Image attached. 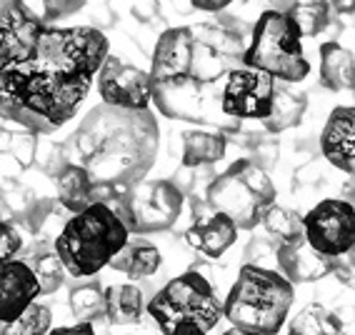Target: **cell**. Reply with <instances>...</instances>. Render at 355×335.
Returning a JSON list of instances; mask_svg holds the SVG:
<instances>
[{
    "mask_svg": "<svg viewBox=\"0 0 355 335\" xmlns=\"http://www.w3.org/2000/svg\"><path fill=\"white\" fill-rule=\"evenodd\" d=\"M110 43L96 26L45 23L26 0L0 13V118L51 135L80 110Z\"/></svg>",
    "mask_w": 355,
    "mask_h": 335,
    "instance_id": "6da1fadb",
    "label": "cell"
},
{
    "mask_svg": "<svg viewBox=\"0 0 355 335\" xmlns=\"http://www.w3.org/2000/svg\"><path fill=\"white\" fill-rule=\"evenodd\" d=\"M160 128L153 110L93 108L65 143L70 163L80 165L101 188L125 193L146 180L158 158Z\"/></svg>",
    "mask_w": 355,
    "mask_h": 335,
    "instance_id": "7a4b0ae2",
    "label": "cell"
},
{
    "mask_svg": "<svg viewBox=\"0 0 355 335\" xmlns=\"http://www.w3.org/2000/svg\"><path fill=\"white\" fill-rule=\"evenodd\" d=\"M295 288L278 270L243 263L223 298V318L233 328L278 335L291 316Z\"/></svg>",
    "mask_w": 355,
    "mask_h": 335,
    "instance_id": "3957f363",
    "label": "cell"
},
{
    "mask_svg": "<svg viewBox=\"0 0 355 335\" xmlns=\"http://www.w3.org/2000/svg\"><path fill=\"white\" fill-rule=\"evenodd\" d=\"M130 233L110 205L96 203L83 213L70 215L58 241L53 243L68 275L76 280L96 278L121 253Z\"/></svg>",
    "mask_w": 355,
    "mask_h": 335,
    "instance_id": "277c9868",
    "label": "cell"
},
{
    "mask_svg": "<svg viewBox=\"0 0 355 335\" xmlns=\"http://www.w3.org/2000/svg\"><path fill=\"white\" fill-rule=\"evenodd\" d=\"M243 65L291 85L305 80L311 76V63L303 53V35L295 20L278 10L260 15L250 31Z\"/></svg>",
    "mask_w": 355,
    "mask_h": 335,
    "instance_id": "5b68a950",
    "label": "cell"
},
{
    "mask_svg": "<svg viewBox=\"0 0 355 335\" xmlns=\"http://www.w3.org/2000/svg\"><path fill=\"white\" fill-rule=\"evenodd\" d=\"M146 313L163 335H171L183 323H196L210 333L223 318V298L200 273L185 270L148 298Z\"/></svg>",
    "mask_w": 355,
    "mask_h": 335,
    "instance_id": "8992f818",
    "label": "cell"
},
{
    "mask_svg": "<svg viewBox=\"0 0 355 335\" xmlns=\"http://www.w3.org/2000/svg\"><path fill=\"white\" fill-rule=\"evenodd\" d=\"M205 200L213 210L228 215L238 230H253L260 225L263 213L275 205L278 190L260 165L250 158H241L210 180Z\"/></svg>",
    "mask_w": 355,
    "mask_h": 335,
    "instance_id": "52a82bcc",
    "label": "cell"
},
{
    "mask_svg": "<svg viewBox=\"0 0 355 335\" xmlns=\"http://www.w3.org/2000/svg\"><path fill=\"white\" fill-rule=\"evenodd\" d=\"M223 88L208 85L191 76H175L153 80L150 103L158 108V113L171 121L198 123V126H213L220 133L230 130L238 121L223 115L220 110Z\"/></svg>",
    "mask_w": 355,
    "mask_h": 335,
    "instance_id": "ba28073f",
    "label": "cell"
},
{
    "mask_svg": "<svg viewBox=\"0 0 355 335\" xmlns=\"http://www.w3.org/2000/svg\"><path fill=\"white\" fill-rule=\"evenodd\" d=\"M185 196L173 180H140L110 205L128 233H165L183 213Z\"/></svg>",
    "mask_w": 355,
    "mask_h": 335,
    "instance_id": "9c48e42d",
    "label": "cell"
},
{
    "mask_svg": "<svg viewBox=\"0 0 355 335\" xmlns=\"http://www.w3.org/2000/svg\"><path fill=\"white\" fill-rule=\"evenodd\" d=\"M305 241L328 258H343L355 246V205L345 198H325L303 218Z\"/></svg>",
    "mask_w": 355,
    "mask_h": 335,
    "instance_id": "30bf717a",
    "label": "cell"
},
{
    "mask_svg": "<svg viewBox=\"0 0 355 335\" xmlns=\"http://www.w3.org/2000/svg\"><path fill=\"white\" fill-rule=\"evenodd\" d=\"M275 85L278 80L268 73L253 68H233L223 83L220 110L233 121H258L263 123L273 110Z\"/></svg>",
    "mask_w": 355,
    "mask_h": 335,
    "instance_id": "8fae6325",
    "label": "cell"
},
{
    "mask_svg": "<svg viewBox=\"0 0 355 335\" xmlns=\"http://www.w3.org/2000/svg\"><path fill=\"white\" fill-rule=\"evenodd\" d=\"M98 93L103 105L123 110H148L153 95L150 70L130 65L118 55H108L98 73Z\"/></svg>",
    "mask_w": 355,
    "mask_h": 335,
    "instance_id": "7c38bea8",
    "label": "cell"
},
{
    "mask_svg": "<svg viewBox=\"0 0 355 335\" xmlns=\"http://www.w3.org/2000/svg\"><path fill=\"white\" fill-rule=\"evenodd\" d=\"M185 200H191L193 208V223L183 233L185 243L205 258H223L238 241V225L228 215L210 208V203L203 198H185Z\"/></svg>",
    "mask_w": 355,
    "mask_h": 335,
    "instance_id": "4fadbf2b",
    "label": "cell"
},
{
    "mask_svg": "<svg viewBox=\"0 0 355 335\" xmlns=\"http://www.w3.org/2000/svg\"><path fill=\"white\" fill-rule=\"evenodd\" d=\"M338 268V258L318 253L311 243L305 241V235L295 241L278 243V253H275V270L288 278L293 285L318 283V280L333 275Z\"/></svg>",
    "mask_w": 355,
    "mask_h": 335,
    "instance_id": "5bb4252c",
    "label": "cell"
},
{
    "mask_svg": "<svg viewBox=\"0 0 355 335\" xmlns=\"http://www.w3.org/2000/svg\"><path fill=\"white\" fill-rule=\"evenodd\" d=\"M318 148L325 163L355 178V105H338L330 110Z\"/></svg>",
    "mask_w": 355,
    "mask_h": 335,
    "instance_id": "9a60e30c",
    "label": "cell"
},
{
    "mask_svg": "<svg viewBox=\"0 0 355 335\" xmlns=\"http://www.w3.org/2000/svg\"><path fill=\"white\" fill-rule=\"evenodd\" d=\"M38 280L26 260H10L0 266V323H13L38 300Z\"/></svg>",
    "mask_w": 355,
    "mask_h": 335,
    "instance_id": "2e32d148",
    "label": "cell"
},
{
    "mask_svg": "<svg viewBox=\"0 0 355 335\" xmlns=\"http://www.w3.org/2000/svg\"><path fill=\"white\" fill-rule=\"evenodd\" d=\"M38 135L26 128L0 126V183H13L35 165Z\"/></svg>",
    "mask_w": 355,
    "mask_h": 335,
    "instance_id": "e0dca14e",
    "label": "cell"
},
{
    "mask_svg": "<svg viewBox=\"0 0 355 335\" xmlns=\"http://www.w3.org/2000/svg\"><path fill=\"white\" fill-rule=\"evenodd\" d=\"M160 266H163V255L158 246L148 241L146 235H133L128 238L121 253L110 260L108 268L123 273L130 280H148L160 270Z\"/></svg>",
    "mask_w": 355,
    "mask_h": 335,
    "instance_id": "ac0fdd59",
    "label": "cell"
},
{
    "mask_svg": "<svg viewBox=\"0 0 355 335\" xmlns=\"http://www.w3.org/2000/svg\"><path fill=\"white\" fill-rule=\"evenodd\" d=\"M148 308L146 293L135 283H121L105 288V323L113 328H130L143 320Z\"/></svg>",
    "mask_w": 355,
    "mask_h": 335,
    "instance_id": "d6986e66",
    "label": "cell"
},
{
    "mask_svg": "<svg viewBox=\"0 0 355 335\" xmlns=\"http://www.w3.org/2000/svg\"><path fill=\"white\" fill-rule=\"evenodd\" d=\"M320 55V85L328 90H355V55L338 40H325L318 48Z\"/></svg>",
    "mask_w": 355,
    "mask_h": 335,
    "instance_id": "ffe728a7",
    "label": "cell"
},
{
    "mask_svg": "<svg viewBox=\"0 0 355 335\" xmlns=\"http://www.w3.org/2000/svg\"><path fill=\"white\" fill-rule=\"evenodd\" d=\"M228 151V138L220 130H185L180 133V165L210 168L220 163Z\"/></svg>",
    "mask_w": 355,
    "mask_h": 335,
    "instance_id": "44dd1931",
    "label": "cell"
},
{
    "mask_svg": "<svg viewBox=\"0 0 355 335\" xmlns=\"http://www.w3.org/2000/svg\"><path fill=\"white\" fill-rule=\"evenodd\" d=\"M305 110H308V95L295 88V85H291V83H278L275 85L273 110L260 126L266 128V133L270 135L286 133L291 128L300 126Z\"/></svg>",
    "mask_w": 355,
    "mask_h": 335,
    "instance_id": "7402d4cb",
    "label": "cell"
},
{
    "mask_svg": "<svg viewBox=\"0 0 355 335\" xmlns=\"http://www.w3.org/2000/svg\"><path fill=\"white\" fill-rule=\"evenodd\" d=\"M55 193L58 203L68 210L70 215L83 213L85 208L96 205V183L90 180V175L83 171L80 165L68 163L55 178Z\"/></svg>",
    "mask_w": 355,
    "mask_h": 335,
    "instance_id": "603a6c76",
    "label": "cell"
},
{
    "mask_svg": "<svg viewBox=\"0 0 355 335\" xmlns=\"http://www.w3.org/2000/svg\"><path fill=\"white\" fill-rule=\"evenodd\" d=\"M31 266L33 275L38 280V291L40 295H53L63 288L65 278H68V270L58 258L55 248L51 243H38L33 241V248L28 250V255L23 258Z\"/></svg>",
    "mask_w": 355,
    "mask_h": 335,
    "instance_id": "cb8c5ba5",
    "label": "cell"
},
{
    "mask_svg": "<svg viewBox=\"0 0 355 335\" xmlns=\"http://www.w3.org/2000/svg\"><path fill=\"white\" fill-rule=\"evenodd\" d=\"M68 308L78 323H105V288L96 278H83L68 291Z\"/></svg>",
    "mask_w": 355,
    "mask_h": 335,
    "instance_id": "d4e9b609",
    "label": "cell"
},
{
    "mask_svg": "<svg viewBox=\"0 0 355 335\" xmlns=\"http://www.w3.org/2000/svg\"><path fill=\"white\" fill-rule=\"evenodd\" d=\"M288 335H343V318L323 303H308L288 320Z\"/></svg>",
    "mask_w": 355,
    "mask_h": 335,
    "instance_id": "484cf974",
    "label": "cell"
},
{
    "mask_svg": "<svg viewBox=\"0 0 355 335\" xmlns=\"http://www.w3.org/2000/svg\"><path fill=\"white\" fill-rule=\"evenodd\" d=\"M288 15L295 20L303 38H318L323 31H328L333 8L330 0H295L288 8Z\"/></svg>",
    "mask_w": 355,
    "mask_h": 335,
    "instance_id": "4316f807",
    "label": "cell"
},
{
    "mask_svg": "<svg viewBox=\"0 0 355 335\" xmlns=\"http://www.w3.org/2000/svg\"><path fill=\"white\" fill-rule=\"evenodd\" d=\"M303 218L305 215H300L298 210L286 208V205H278V203H275V205H270V208L263 213L260 225L268 230V235H270L273 241L288 243L303 235V230H305Z\"/></svg>",
    "mask_w": 355,
    "mask_h": 335,
    "instance_id": "83f0119b",
    "label": "cell"
},
{
    "mask_svg": "<svg viewBox=\"0 0 355 335\" xmlns=\"http://www.w3.org/2000/svg\"><path fill=\"white\" fill-rule=\"evenodd\" d=\"M53 313L45 303H33L13 323H0V335H51Z\"/></svg>",
    "mask_w": 355,
    "mask_h": 335,
    "instance_id": "f1b7e54d",
    "label": "cell"
},
{
    "mask_svg": "<svg viewBox=\"0 0 355 335\" xmlns=\"http://www.w3.org/2000/svg\"><path fill=\"white\" fill-rule=\"evenodd\" d=\"M31 235L23 230L15 221H0V266L18 260L20 253L26 250V241Z\"/></svg>",
    "mask_w": 355,
    "mask_h": 335,
    "instance_id": "f546056e",
    "label": "cell"
},
{
    "mask_svg": "<svg viewBox=\"0 0 355 335\" xmlns=\"http://www.w3.org/2000/svg\"><path fill=\"white\" fill-rule=\"evenodd\" d=\"M35 163H38V168L45 173V175L55 180L58 173L63 171L65 165L70 163V158H68V151H65V146L48 143V146H38V153H35Z\"/></svg>",
    "mask_w": 355,
    "mask_h": 335,
    "instance_id": "4dcf8cb0",
    "label": "cell"
},
{
    "mask_svg": "<svg viewBox=\"0 0 355 335\" xmlns=\"http://www.w3.org/2000/svg\"><path fill=\"white\" fill-rule=\"evenodd\" d=\"M275 253H278V241H273V238H253L245 248V263L248 266L275 270Z\"/></svg>",
    "mask_w": 355,
    "mask_h": 335,
    "instance_id": "1f68e13d",
    "label": "cell"
},
{
    "mask_svg": "<svg viewBox=\"0 0 355 335\" xmlns=\"http://www.w3.org/2000/svg\"><path fill=\"white\" fill-rule=\"evenodd\" d=\"M40 6H43V15L40 18L45 23H55V20L70 18L73 13H78L85 6V0H40Z\"/></svg>",
    "mask_w": 355,
    "mask_h": 335,
    "instance_id": "d6a6232c",
    "label": "cell"
},
{
    "mask_svg": "<svg viewBox=\"0 0 355 335\" xmlns=\"http://www.w3.org/2000/svg\"><path fill=\"white\" fill-rule=\"evenodd\" d=\"M250 160L255 165H260L266 173L278 163V143L273 140V135H268V138L260 140L258 146L250 148Z\"/></svg>",
    "mask_w": 355,
    "mask_h": 335,
    "instance_id": "836d02e7",
    "label": "cell"
},
{
    "mask_svg": "<svg viewBox=\"0 0 355 335\" xmlns=\"http://www.w3.org/2000/svg\"><path fill=\"white\" fill-rule=\"evenodd\" d=\"M243 8L245 10H253V8H258V18L263 13H268V10H278V13H288V8L295 3V0H241ZM255 18V20H258Z\"/></svg>",
    "mask_w": 355,
    "mask_h": 335,
    "instance_id": "e575fe53",
    "label": "cell"
},
{
    "mask_svg": "<svg viewBox=\"0 0 355 335\" xmlns=\"http://www.w3.org/2000/svg\"><path fill=\"white\" fill-rule=\"evenodd\" d=\"M51 335H98L96 323H73V325H58Z\"/></svg>",
    "mask_w": 355,
    "mask_h": 335,
    "instance_id": "d590c367",
    "label": "cell"
},
{
    "mask_svg": "<svg viewBox=\"0 0 355 335\" xmlns=\"http://www.w3.org/2000/svg\"><path fill=\"white\" fill-rule=\"evenodd\" d=\"M235 0H191V6L196 10H205V13H225Z\"/></svg>",
    "mask_w": 355,
    "mask_h": 335,
    "instance_id": "8d00e7d4",
    "label": "cell"
},
{
    "mask_svg": "<svg viewBox=\"0 0 355 335\" xmlns=\"http://www.w3.org/2000/svg\"><path fill=\"white\" fill-rule=\"evenodd\" d=\"M330 8H333V13L350 15L355 13V0H330Z\"/></svg>",
    "mask_w": 355,
    "mask_h": 335,
    "instance_id": "74e56055",
    "label": "cell"
},
{
    "mask_svg": "<svg viewBox=\"0 0 355 335\" xmlns=\"http://www.w3.org/2000/svg\"><path fill=\"white\" fill-rule=\"evenodd\" d=\"M121 335H163L160 333L158 328H155V325H130V328L125 330V333H121Z\"/></svg>",
    "mask_w": 355,
    "mask_h": 335,
    "instance_id": "f35d334b",
    "label": "cell"
},
{
    "mask_svg": "<svg viewBox=\"0 0 355 335\" xmlns=\"http://www.w3.org/2000/svg\"><path fill=\"white\" fill-rule=\"evenodd\" d=\"M171 335H208L203 328H198L196 323H183V325H178Z\"/></svg>",
    "mask_w": 355,
    "mask_h": 335,
    "instance_id": "ab89813d",
    "label": "cell"
},
{
    "mask_svg": "<svg viewBox=\"0 0 355 335\" xmlns=\"http://www.w3.org/2000/svg\"><path fill=\"white\" fill-rule=\"evenodd\" d=\"M223 335H258V333H250V330H243V328H228Z\"/></svg>",
    "mask_w": 355,
    "mask_h": 335,
    "instance_id": "60d3db41",
    "label": "cell"
},
{
    "mask_svg": "<svg viewBox=\"0 0 355 335\" xmlns=\"http://www.w3.org/2000/svg\"><path fill=\"white\" fill-rule=\"evenodd\" d=\"M6 8H8V0H0V13H3Z\"/></svg>",
    "mask_w": 355,
    "mask_h": 335,
    "instance_id": "b9f144b4",
    "label": "cell"
},
{
    "mask_svg": "<svg viewBox=\"0 0 355 335\" xmlns=\"http://www.w3.org/2000/svg\"><path fill=\"white\" fill-rule=\"evenodd\" d=\"M0 221H3V213H0Z\"/></svg>",
    "mask_w": 355,
    "mask_h": 335,
    "instance_id": "7bdbcfd3",
    "label": "cell"
},
{
    "mask_svg": "<svg viewBox=\"0 0 355 335\" xmlns=\"http://www.w3.org/2000/svg\"><path fill=\"white\" fill-rule=\"evenodd\" d=\"M8 3H13V0H8Z\"/></svg>",
    "mask_w": 355,
    "mask_h": 335,
    "instance_id": "ee69618b",
    "label": "cell"
},
{
    "mask_svg": "<svg viewBox=\"0 0 355 335\" xmlns=\"http://www.w3.org/2000/svg\"><path fill=\"white\" fill-rule=\"evenodd\" d=\"M353 288H355V285H353Z\"/></svg>",
    "mask_w": 355,
    "mask_h": 335,
    "instance_id": "f6af8a7d",
    "label": "cell"
}]
</instances>
